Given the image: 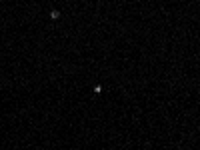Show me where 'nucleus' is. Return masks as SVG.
Wrapping results in <instances>:
<instances>
[{"label":"nucleus","instance_id":"f257e3e1","mask_svg":"<svg viewBox=\"0 0 200 150\" xmlns=\"http://www.w3.org/2000/svg\"><path fill=\"white\" fill-rule=\"evenodd\" d=\"M50 18H52V20H58L60 18V12H58V10H52V12H50Z\"/></svg>","mask_w":200,"mask_h":150},{"label":"nucleus","instance_id":"f03ea898","mask_svg":"<svg viewBox=\"0 0 200 150\" xmlns=\"http://www.w3.org/2000/svg\"><path fill=\"white\" fill-rule=\"evenodd\" d=\"M100 92H102V86L96 84V86H94V94H100Z\"/></svg>","mask_w":200,"mask_h":150}]
</instances>
